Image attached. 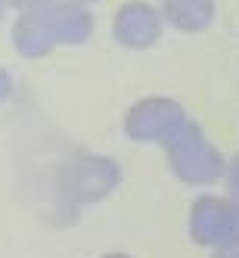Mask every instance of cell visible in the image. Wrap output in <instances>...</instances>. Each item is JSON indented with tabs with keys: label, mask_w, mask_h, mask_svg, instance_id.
Wrapping results in <instances>:
<instances>
[{
	"label": "cell",
	"mask_w": 239,
	"mask_h": 258,
	"mask_svg": "<svg viewBox=\"0 0 239 258\" xmlns=\"http://www.w3.org/2000/svg\"><path fill=\"white\" fill-rule=\"evenodd\" d=\"M214 258H239V243H236V246H227V249H220Z\"/></svg>",
	"instance_id": "cell-11"
},
{
	"label": "cell",
	"mask_w": 239,
	"mask_h": 258,
	"mask_svg": "<svg viewBox=\"0 0 239 258\" xmlns=\"http://www.w3.org/2000/svg\"><path fill=\"white\" fill-rule=\"evenodd\" d=\"M227 183H230V190L239 196V159L230 165V177H227Z\"/></svg>",
	"instance_id": "cell-9"
},
{
	"label": "cell",
	"mask_w": 239,
	"mask_h": 258,
	"mask_svg": "<svg viewBox=\"0 0 239 258\" xmlns=\"http://www.w3.org/2000/svg\"><path fill=\"white\" fill-rule=\"evenodd\" d=\"M118 183V168L109 159H78L62 171V190L75 202H94Z\"/></svg>",
	"instance_id": "cell-4"
},
{
	"label": "cell",
	"mask_w": 239,
	"mask_h": 258,
	"mask_svg": "<svg viewBox=\"0 0 239 258\" xmlns=\"http://www.w3.org/2000/svg\"><path fill=\"white\" fill-rule=\"evenodd\" d=\"M168 19L183 31H199L211 19V0H168Z\"/></svg>",
	"instance_id": "cell-8"
},
{
	"label": "cell",
	"mask_w": 239,
	"mask_h": 258,
	"mask_svg": "<svg viewBox=\"0 0 239 258\" xmlns=\"http://www.w3.org/2000/svg\"><path fill=\"white\" fill-rule=\"evenodd\" d=\"M103 258H127V255H118V252H112V255H103Z\"/></svg>",
	"instance_id": "cell-12"
},
{
	"label": "cell",
	"mask_w": 239,
	"mask_h": 258,
	"mask_svg": "<svg viewBox=\"0 0 239 258\" xmlns=\"http://www.w3.org/2000/svg\"><path fill=\"white\" fill-rule=\"evenodd\" d=\"M50 31H53V41H84L87 38V31H90V16L78 7H56L50 13V19H47Z\"/></svg>",
	"instance_id": "cell-7"
},
{
	"label": "cell",
	"mask_w": 239,
	"mask_h": 258,
	"mask_svg": "<svg viewBox=\"0 0 239 258\" xmlns=\"http://www.w3.org/2000/svg\"><path fill=\"white\" fill-rule=\"evenodd\" d=\"M190 236L199 246H236L239 243V206L217 196H199L190 209Z\"/></svg>",
	"instance_id": "cell-2"
},
{
	"label": "cell",
	"mask_w": 239,
	"mask_h": 258,
	"mask_svg": "<svg viewBox=\"0 0 239 258\" xmlns=\"http://www.w3.org/2000/svg\"><path fill=\"white\" fill-rule=\"evenodd\" d=\"M13 44L19 47V53H25V56H41V53H47L53 47V31L38 16H22L13 28Z\"/></svg>",
	"instance_id": "cell-6"
},
{
	"label": "cell",
	"mask_w": 239,
	"mask_h": 258,
	"mask_svg": "<svg viewBox=\"0 0 239 258\" xmlns=\"http://www.w3.org/2000/svg\"><path fill=\"white\" fill-rule=\"evenodd\" d=\"M10 90H13V81H10V75L4 69H0V103H4L7 97H10Z\"/></svg>",
	"instance_id": "cell-10"
},
{
	"label": "cell",
	"mask_w": 239,
	"mask_h": 258,
	"mask_svg": "<svg viewBox=\"0 0 239 258\" xmlns=\"http://www.w3.org/2000/svg\"><path fill=\"white\" fill-rule=\"evenodd\" d=\"M183 121H187V118H183V109L174 100L152 97V100L137 103L131 112H127L124 131L131 134L134 140H162L165 143Z\"/></svg>",
	"instance_id": "cell-3"
},
{
	"label": "cell",
	"mask_w": 239,
	"mask_h": 258,
	"mask_svg": "<svg viewBox=\"0 0 239 258\" xmlns=\"http://www.w3.org/2000/svg\"><path fill=\"white\" fill-rule=\"evenodd\" d=\"M115 38L127 47H146L158 38V16L146 4H127L115 16Z\"/></svg>",
	"instance_id": "cell-5"
},
{
	"label": "cell",
	"mask_w": 239,
	"mask_h": 258,
	"mask_svg": "<svg viewBox=\"0 0 239 258\" xmlns=\"http://www.w3.org/2000/svg\"><path fill=\"white\" fill-rule=\"evenodd\" d=\"M165 150H168L171 171L183 183H211L224 174V162L214 153V146L190 121H183L177 131L165 140Z\"/></svg>",
	"instance_id": "cell-1"
}]
</instances>
